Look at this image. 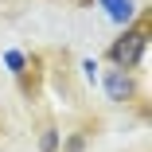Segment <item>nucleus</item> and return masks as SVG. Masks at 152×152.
Listing matches in <instances>:
<instances>
[{
    "mask_svg": "<svg viewBox=\"0 0 152 152\" xmlns=\"http://www.w3.org/2000/svg\"><path fill=\"white\" fill-rule=\"evenodd\" d=\"M144 31H133L125 43H113V63L121 66V70H133L137 63H140V55H144Z\"/></svg>",
    "mask_w": 152,
    "mask_h": 152,
    "instance_id": "nucleus-1",
    "label": "nucleus"
},
{
    "mask_svg": "<svg viewBox=\"0 0 152 152\" xmlns=\"http://www.w3.org/2000/svg\"><path fill=\"white\" fill-rule=\"evenodd\" d=\"M98 4H102L105 16H109L113 23H121V27L137 20V0H98Z\"/></svg>",
    "mask_w": 152,
    "mask_h": 152,
    "instance_id": "nucleus-3",
    "label": "nucleus"
},
{
    "mask_svg": "<svg viewBox=\"0 0 152 152\" xmlns=\"http://www.w3.org/2000/svg\"><path fill=\"white\" fill-rule=\"evenodd\" d=\"M4 63H8V70H12V74H23V66H27V58H23L20 51H8V55H4Z\"/></svg>",
    "mask_w": 152,
    "mask_h": 152,
    "instance_id": "nucleus-5",
    "label": "nucleus"
},
{
    "mask_svg": "<svg viewBox=\"0 0 152 152\" xmlns=\"http://www.w3.org/2000/svg\"><path fill=\"white\" fill-rule=\"evenodd\" d=\"M39 148H43V152H58V129H55V125H47V129H43Z\"/></svg>",
    "mask_w": 152,
    "mask_h": 152,
    "instance_id": "nucleus-4",
    "label": "nucleus"
},
{
    "mask_svg": "<svg viewBox=\"0 0 152 152\" xmlns=\"http://www.w3.org/2000/svg\"><path fill=\"white\" fill-rule=\"evenodd\" d=\"M82 74H86L90 82H94V78H98V63H94V58H82Z\"/></svg>",
    "mask_w": 152,
    "mask_h": 152,
    "instance_id": "nucleus-6",
    "label": "nucleus"
},
{
    "mask_svg": "<svg viewBox=\"0 0 152 152\" xmlns=\"http://www.w3.org/2000/svg\"><path fill=\"white\" fill-rule=\"evenodd\" d=\"M105 94H109V102H129L133 98V74L129 70H121V66H113V70H105Z\"/></svg>",
    "mask_w": 152,
    "mask_h": 152,
    "instance_id": "nucleus-2",
    "label": "nucleus"
}]
</instances>
